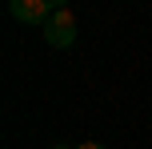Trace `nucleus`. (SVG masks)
<instances>
[{"instance_id": "obj_2", "label": "nucleus", "mask_w": 152, "mask_h": 149, "mask_svg": "<svg viewBox=\"0 0 152 149\" xmlns=\"http://www.w3.org/2000/svg\"><path fill=\"white\" fill-rule=\"evenodd\" d=\"M56 0H8V12H12V20H24V24H40L44 28L48 16L56 12Z\"/></svg>"}, {"instance_id": "obj_1", "label": "nucleus", "mask_w": 152, "mask_h": 149, "mask_svg": "<svg viewBox=\"0 0 152 149\" xmlns=\"http://www.w3.org/2000/svg\"><path fill=\"white\" fill-rule=\"evenodd\" d=\"M40 32H44V40L52 48H72V40H76V16H72V8L60 4L52 16H48V24Z\"/></svg>"}, {"instance_id": "obj_3", "label": "nucleus", "mask_w": 152, "mask_h": 149, "mask_svg": "<svg viewBox=\"0 0 152 149\" xmlns=\"http://www.w3.org/2000/svg\"><path fill=\"white\" fill-rule=\"evenodd\" d=\"M76 149H108V145H100V141H80Z\"/></svg>"}, {"instance_id": "obj_4", "label": "nucleus", "mask_w": 152, "mask_h": 149, "mask_svg": "<svg viewBox=\"0 0 152 149\" xmlns=\"http://www.w3.org/2000/svg\"><path fill=\"white\" fill-rule=\"evenodd\" d=\"M52 149H68V145H52Z\"/></svg>"}]
</instances>
